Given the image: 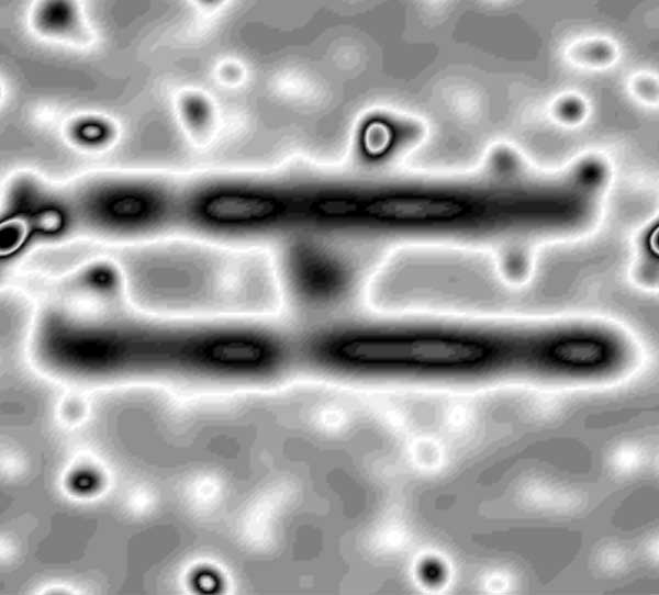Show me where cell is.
<instances>
[{
  "mask_svg": "<svg viewBox=\"0 0 659 595\" xmlns=\"http://www.w3.org/2000/svg\"><path fill=\"white\" fill-rule=\"evenodd\" d=\"M127 299L167 318L272 317L283 307L275 263L187 247L144 249L119 262Z\"/></svg>",
  "mask_w": 659,
  "mask_h": 595,
  "instance_id": "cell-1",
  "label": "cell"
},
{
  "mask_svg": "<svg viewBox=\"0 0 659 595\" xmlns=\"http://www.w3.org/2000/svg\"><path fill=\"white\" fill-rule=\"evenodd\" d=\"M295 366V330L270 317L147 318L143 373L260 383Z\"/></svg>",
  "mask_w": 659,
  "mask_h": 595,
  "instance_id": "cell-2",
  "label": "cell"
},
{
  "mask_svg": "<svg viewBox=\"0 0 659 595\" xmlns=\"http://www.w3.org/2000/svg\"><path fill=\"white\" fill-rule=\"evenodd\" d=\"M34 324L40 355L59 371L83 377L136 372L143 313L64 298L47 304Z\"/></svg>",
  "mask_w": 659,
  "mask_h": 595,
  "instance_id": "cell-3",
  "label": "cell"
},
{
  "mask_svg": "<svg viewBox=\"0 0 659 595\" xmlns=\"http://www.w3.org/2000/svg\"><path fill=\"white\" fill-rule=\"evenodd\" d=\"M380 263L350 250L295 243L275 263L282 305L304 325L351 315Z\"/></svg>",
  "mask_w": 659,
  "mask_h": 595,
  "instance_id": "cell-4",
  "label": "cell"
},
{
  "mask_svg": "<svg viewBox=\"0 0 659 595\" xmlns=\"http://www.w3.org/2000/svg\"><path fill=\"white\" fill-rule=\"evenodd\" d=\"M77 225L112 238H139L180 223L181 192L143 178H105L71 195Z\"/></svg>",
  "mask_w": 659,
  "mask_h": 595,
  "instance_id": "cell-5",
  "label": "cell"
},
{
  "mask_svg": "<svg viewBox=\"0 0 659 595\" xmlns=\"http://www.w3.org/2000/svg\"><path fill=\"white\" fill-rule=\"evenodd\" d=\"M479 200L448 190L360 189L357 226L399 231L454 227L483 214Z\"/></svg>",
  "mask_w": 659,
  "mask_h": 595,
  "instance_id": "cell-6",
  "label": "cell"
},
{
  "mask_svg": "<svg viewBox=\"0 0 659 595\" xmlns=\"http://www.w3.org/2000/svg\"><path fill=\"white\" fill-rule=\"evenodd\" d=\"M63 292L65 299L102 306H122L129 300L123 270L109 260L89 261L72 271Z\"/></svg>",
  "mask_w": 659,
  "mask_h": 595,
  "instance_id": "cell-7",
  "label": "cell"
},
{
  "mask_svg": "<svg viewBox=\"0 0 659 595\" xmlns=\"http://www.w3.org/2000/svg\"><path fill=\"white\" fill-rule=\"evenodd\" d=\"M391 139L390 128L384 123L375 122L366 130L365 146L371 154L379 155L388 149Z\"/></svg>",
  "mask_w": 659,
  "mask_h": 595,
  "instance_id": "cell-8",
  "label": "cell"
}]
</instances>
